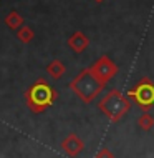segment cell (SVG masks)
Segmentation results:
<instances>
[{
  "label": "cell",
  "mask_w": 154,
  "mask_h": 158,
  "mask_svg": "<svg viewBox=\"0 0 154 158\" xmlns=\"http://www.w3.org/2000/svg\"><path fill=\"white\" fill-rule=\"evenodd\" d=\"M57 92L45 78H38L35 83L30 85V88L25 92V102L30 112L43 113L46 108H50L57 100Z\"/></svg>",
  "instance_id": "cell-1"
},
{
  "label": "cell",
  "mask_w": 154,
  "mask_h": 158,
  "mask_svg": "<svg viewBox=\"0 0 154 158\" xmlns=\"http://www.w3.org/2000/svg\"><path fill=\"white\" fill-rule=\"evenodd\" d=\"M70 88L76 93V97H78L81 102L91 103L96 98L98 93L105 88V85L89 72V68H85L83 72H80V73L73 78V82L70 83Z\"/></svg>",
  "instance_id": "cell-2"
},
{
  "label": "cell",
  "mask_w": 154,
  "mask_h": 158,
  "mask_svg": "<svg viewBox=\"0 0 154 158\" xmlns=\"http://www.w3.org/2000/svg\"><path fill=\"white\" fill-rule=\"evenodd\" d=\"M98 106H100V110L109 118L111 122L116 123L129 112L131 102L128 100L119 90L113 88V90H109L105 97L101 98V102H100Z\"/></svg>",
  "instance_id": "cell-3"
},
{
  "label": "cell",
  "mask_w": 154,
  "mask_h": 158,
  "mask_svg": "<svg viewBox=\"0 0 154 158\" xmlns=\"http://www.w3.org/2000/svg\"><path fill=\"white\" fill-rule=\"evenodd\" d=\"M128 98L134 102L143 112H149L154 105V83L149 78H141L138 83L128 92Z\"/></svg>",
  "instance_id": "cell-4"
},
{
  "label": "cell",
  "mask_w": 154,
  "mask_h": 158,
  "mask_svg": "<svg viewBox=\"0 0 154 158\" xmlns=\"http://www.w3.org/2000/svg\"><path fill=\"white\" fill-rule=\"evenodd\" d=\"M89 72H91L103 85H106L108 80L114 78V75L118 73V67L109 57L103 55V57H100L91 67H89Z\"/></svg>",
  "instance_id": "cell-5"
},
{
  "label": "cell",
  "mask_w": 154,
  "mask_h": 158,
  "mask_svg": "<svg viewBox=\"0 0 154 158\" xmlns=\"http://www.w3.org/2000/svg\"><path fill=\"white\" fill-rule=\"evenodd\" d=\"M60 147H61V150L65 152L68 156H71V158L78 156L80 153L85 150L83 140H81L76 133H70L61 143H60Z\"/></svg>",
  "instance_id": "cell-6"
},
{
  "label": "cell",
  "mask_w": 154,
  "mask_h": 158,
  "mask_svg": "<svg viewBox=\"0 0 154 158\" xmlns=\"http://www.w3.org/2000/svg\"><path fill=\"white\" fill-rule=\"evenodd\" d=\"M89 45V38L85 35L83 32H75L73 35L68 38V47L73 50L75 53H81L83 50H86Z\"/></svg>",
  "instance_id": "cell-7"
},
{
  "label": "cell",
  "mask_w": 154,
  "mask_h": 158,
  "mask_svg": "<svg viewBox=\"0 0 154 158\" xmlns=\"http://www.w3.org/2000/svg\"><path fill=\"white\" fill-rule=\"evenodd\" d=\"M46 72H48V75H50L53 80H60L63 75H65L66 67L63 65V62L53 60V62H50V63H48V67H46Z\"/></svg>",
  "instance_id": "cell-8"
},
{
  "label": "cell",
  "mask_w": 154,
  "mask_h": 158,
  "mask_svg": "<svg viewBox=\"0 0 154 158\" xmlns=\"http://www.w3.org/2000/svg\"><path fill=\"white\" fill-rule=\"evenodd\" d=\"M3 22H5V25L8 28H12V30H17L18 27H22L23 25V17L18 14V12H15V10H12V12H8L7 17L3 19Z\"/></svg>",
  "instance_id": "cell-9"
},
{
  "label": "cell",
  "mask_w": 154,
  "mask_h": 158,
  "mask_svg": "<svg viewBox=\"0 0 154 158\" xmlns=\"http://www.w3.org/2000/svg\"><path fill=\"white\" fill-rule=\"evenodd\" d=\"M17 38H18L22 44H30V42L35 38V32H33L28 25H22V27L17 28Z\"/></svg>",
  "instance_id": "cell-10"
},
{
  "label": "cell",
  "mask_w": 154,
  "mask_h": 158,
  "mask_svg": "<svg viewBox=\"0 0 154 158\" xmlns=\"http://www.w3.org/2000/svg\"><path fill=\"white\" fill-rule=\"evenodd\" d=\"M138 125L143 131H149L151 128H154V115H151L149 112H144L138 118Z\"/></svg>",
  "instance_id": "cell-11"
},
{
  "label": "cell",
  "mask_w": 154,
  "mask_h": 158,
  "mask_svg": "<svg viewBox=\"0 0 154 158\" xmlns=\"http://www.w3.org/2000/svg\"><path fill=\"white\" fill-rule=\"evenodd\" d=\"M95 158H114V153L109 152V148H105V147H103L101 150L96 153Z\"/></svg>",
  "instance_id": "cell-12"
}]
</instances>
